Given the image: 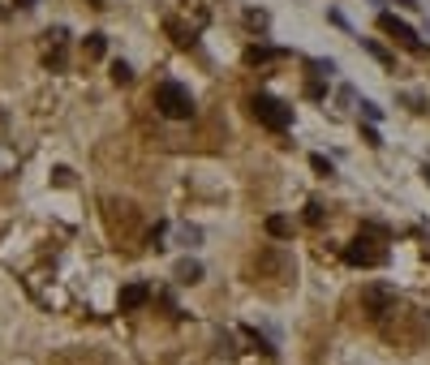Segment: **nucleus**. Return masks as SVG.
Returning <instances> with one entry per match:
<instances>
[{"label": "nucleus", "mask_w": 430, "mask_h": 365, "mask_svg": "<svg viewBox=\"0 0 430 365\" xmlns=\"http://www.w3.org/2000/svg\"><path fill=\"white\" fill-rule=\"evenodd\" d=\"M168 30H173V39H177L181 47H194V30H185L181 22H168Z\"/></svg>", "instance_id": "obj_11"}, {"label": "nucleus", "mask_w": 430, "mask_h": 365, "mask_svg": "<svg viewBox=\"0 0 430 365\" xmlns=\"http://www.w3.org/2000/svg\"><path fill=\"white\" fill-rule=\"evenodd\" d=\"M379 26H383V35H392V39H400L405 47H422L409 22H400V18H392V13H379Z\"/></svg>", "instance_id": "obj_5"}, {"label": "nucleus", "mask_w": 430, "mask_h": 365, "mask_svg": "<svg viewBox=\"0 0 430 365\" xmlns=\"http://www.w3.org/2000/svg\"><path fill=\"white\" fill-rule=\"evenodd\" d=\"M310 164H314V172H318V176H332V160H322V155H314Z\"/></svg>", "instance_id": "obj_14"}, {"label": "nucleus", "mask_w": 430, "mask_h": 365, "mask_svg": "<svg viewBox=\"0 0 430 365\" xmlns=\"http://www.w3.org/2000/svg\"><path fill=\"white\" fill-rule=\"evenodd\" d=\"M112 82H117V86H125V82H134V69H129L125 61H112Z\"/></svg>", "instance_id": "obj_12"}, {"label": "nucleus", "mask_w": 430, "mask_h": 365, "mask_svg": "<svg viewBox=\"0 0 430 365\" xmlns=\"http://www.w3.org/2000/svg\"><path fill=\"white\" fill-rule=\"evenodd\" d=\"M400 301H396V292L392 288H383V284H370V288H361V309L370 318H383V314H392Z\"/></svg>", "instance_id": "obj_3"}, {"label": "nucleus", "mask_w": 430, "mask_h": 365, "mask_svg": "<svg viewBox=\"0 0 430 365\" xmlns=\"http://www.w3.org/2000/svg\"><path fill=\"white\" fill-rule=\"evenodd\" d=\"M250 108H254L258 125L276 129V133H284V129L293 125V108H289V103H280L276 95H254V99H250Z\"/></svg>", "instance_id": "obj_2"}, {"label": "nucleus", "mask_w": 430, "mask_h": 365, "mask_svg": "<svg viewBox=\"0 0 430 365\" xmlns=\"http://www.w3.org/2000/svg\"><path fill=\"white\" fill-rule=\"evenodd\" d=\"M146 301H151V288H146V284H125V288H121V297H117V305H121V309H142Z\"/></svg>", "instance_id": "obj_6"}, {"label": "nucleus", "mask_w": 430, "mask_h": 365, "mask_svg": "<svg viewBox=\"0 0 430 365\" xmlns=\"http://www.w3.org/2000/svg\"><path fill=\"white\" fill-rule=\"evenodd\" d=\"M400 5H405V9H409V5H417V0H400Z\"/></svg>", "instance_id": "obj_17"}, {"label": "nucleus", "mask_w": 430, "mask_h": 365, "mask_svg": "<svg viewBox=\"0 0 430 365\" xmlns=\"http://www.w3.org/2000/svg\"><path fill=\"white\" fill-rule=\"evenodd\" d=\"M86 56H103V52H108V43H103V35H86Z\"/></svg>", "instance_id": "obj_13"}, {"label": "nucleus", "mask_w": 430, "mask_h": 365, "mask_svg": "<svg viewBox=\"0 0 430 365\" xmlns=\"http://www.w3.org/2000/svg\"><path fill=\"white\" fill-rule=\"evenodd\" d=\"M310 224H322V202H310V211H306Z\"/></svg>", "instance_id": "obj_15"}, {"label": "nucleus", "mask_w": 430, "mask_h": 365, "mask_svg": "<svg viewBox=\"0 0 430 365\" xmlns=\"http://www.w3.org/2000/svg\"><path fill=\"white\" fill-rule=\"evenodd\" d=\"M344 258H349L353 267H379L383 258H388V249H383V245H374L370 237H357V241L344 249Z\"/></svg>", "instance_id": "obj_4"}, {"label": "nucleus", "mask_w": 430, "mask_h": 365, "mask_svg": "<svg viewBox=\"0 0 430 365\" xmlns=\"http://www.w3.org/2000/svg\"><path fill=\"white\" fill-rule=\"evenodd\" d=\"M177 241L194 249V245H202V228H194V224H185V228H177Z\"/></svg>", "instance_id": "obj_8"}, {"label": "nucleus", "mask_w": 430, "mask_h": 365, "mask_svg": "<svg viewBox=\"0 0 430 365\" xmlns=\"http://www.w3.org/2000/svg\"><path fill=\"white\" fill-rule=\"evenodd\" d=\"M426 185H430V168H426Z\"/></svg>", "instance_id": "obj_18"}, {"label": "nucleus", "mask_w": 430, "mask_h": 365, "mask_svg": "<svg viewBox=\"0 0 430 365\" xmlns=\"http://www.w3.org/2000/svg\"><path fill=\"white\" fill-rule=\"evenodd\" d=\"M13 164H18V160H13V155H9V150H0V172H9Z\"/></svg>", "instance_id": "obj_16"}, {"label": "nucleus", "mask_w": 430, "mask_h": 365, "mask_svg": "<svg viewBox=\"0 0 430 365\" xmlns=\"http://www.w3.org/2000/svg\"><path fill=\"white\" fill-rule=\"evenodd\" d=\"M177 280H181V284H198V280H202V263H194V258L177 263Z\"/></svg>", "instance_id": "obj_7"}, {"label": "nucleus", "mask_w": 430, "mask_h": 365, "mask_svg": "<svg viewBox=\"0 0 430 365\" xmlns=\"http://www.w3.org/2000/svg\"><path fill=\"white\" fill-rule=\"evenodd\" d=\"M426 35H430V22H426Z\"/></svg>", "instance_id": "obj_20"}, {"label": "nucleus", "mask_w": 430, "mask_h": 365, "mask_svg": "<svg viewBox=\"0 0 430 365\" xmlns=\"http://www.w3.org/2000/svg\"><path fill=\"white\" fill-rule=\"evenodd\" d=\"M155 108L164 112L168 121H190L194 116V95L181 82H159L155 86Z\"/></svg>", "instance_id": "obj_1"}, {"label": "nucleus", "mask_w": 430, "mask_h": 365, "mask_svg": "<svg viewBox=\"0 0 430 365\" xmlns=\"http://www.w3.org/2000/svg\"><path fill=\"white\" fill-rule=\"evenodd\" d=\"M272 56H280V52H272V47H250V52H245V61H250V65H267Z\"/></svg>", "instance_id": "obj_9"}, {"label": "nucleus", "mask_w": 430, "mask_h": 365, "mask_svg": "<svg viewBox=\"0 0 430 365\" xmlns=\"http://www.w3.org/2000/svg\"><path fill=\"white\" fill-rule=\"evenodd\" d=\"M95 5H108V0H95Z\"/></svg>", "instance_id": "obj_19"}, {"label": "nucleus", "mask_w": 430, "mask_h": 365, "mask_svg": "<svg viewBox=\"0 0 430 365\" xmlns=\"http://www.w3.org/2000/svg\"><path fill=\"white\" fill-rule=\"evenodd\" d=\"M267 232H272V237H289V232H293V224H289L284 215H272V220H267Z\"/></svg>", "instance_id": "obj_10"}]
</instances>
